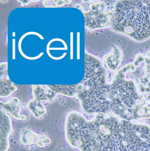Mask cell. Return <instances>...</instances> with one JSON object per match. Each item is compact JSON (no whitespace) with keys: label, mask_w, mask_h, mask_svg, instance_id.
Listing matches in <instances>:
<instances>
[{"label":"cell","mask_w":150,"mask_h":151,"mask_svg":"<svg viewBox=\"0 0 150 151\" xmlns=\"http://www.w3.org/2000/svg\"><path fill=\"white\" fill-rule=\"evenodd\" d=\"M113 28L137 41L150 37V15L144 1H121L115 6Z\"/></svg>","instance_id":"1"},{"label":"cell","mask_w":150,"mask_h":151,"mask_svg":"<svg viewBox=\"0 0 150 151\" xmlns=\"http://www.w3.org/2000/svg\"><path fill=\"white\" fill-rule=\"evenodd\" d=\"M83 109L89 113L105 112L118 102L119 98L113 86L107 85L85 89L77 94Z\"/></svg>","instance_id":"2"},{"label":"cell","mask_w":150,"mask_h":151,"mask_svg":"<svg viewBox=\"0 0 150 151\" xmlns=\"http://www.w3.org/2000/svg\"><path fill=\"white\" fill-rule=\"evenodd\" d=\"M80 83L83 85V90L106 85L105 72L100 61L86 52L85 53L84 77Z\"/></svg>","instance_id":"3"},{"label":"cell","mask_w":150,"mask_h":151,"mask_svg":"<svg viewBox=\"0 0 150 151\" xmlns=\"http://www.w3.org/2000/svg\"><path fill=\"white\" fill-rule=\"evenodd\" d=\"M84 15L85 27L91 30L109 27L113 24L115 16L112 11L104 13L93 10L84 13Z\"/></svg>","instance_id":"4"},{"label":"cell","mask_w":150,"mask_h":151,"mask_svg":"<svg viewBox=\"0 0 150 151\" xmlns=\"http://www.w3.org/2000/svg\"><path fill=\"white\" fill-rule=\"evenodd\" d=\"M113 86L121 100L127 106L132 107L137 97L133 82L121 79L116 81Z\"/></svg>","instance_id":"5"},{"label":"cell","mask_w":150,"mask_h":151,"mask_svg":"<svg viewBox=\"0 0 150 151\" xmlns=\"http://www.w3.org/2000/svg\"><path fill=\"white\" fill-rule=\"evenodd\" d=\"M0 151H8L10 148L9 138L13 131L10 116L0 108Z\"/></svg>","instance_id":"6"},{"label":"cell","mask_w":150,"mask_h":151,"mask_svg":"<svg viewBox=\"0 0 150 151\" xmlns=\"http://www.w3.org/2000/svg\"><path fill=\"white\" fill-rule=\"evenodd\" d=\"M0 97L7 98L18 90L10 80L8 75V63H2L0 65Z\"/></svg>","instance_id":"7"},{"label":"cell","mask_w":150,"mask_h":151,"mask_svg":"<svg viewBox=\"0 0 150 151\" xmlns=\"http://www.w3.org/2000/svg\"><path fill=\"white\" fill-rule=\"evenodd\" d=\"M0 108L15 119L24 121L27 119V116L20 114L22 111V105L18 97H13L6 102L1 101Z\"/></svg>","instance_id":"8"},{"label":"cell","mask_w":150,"mask_h":151,"mask_svg":"<svg viewBox=\"0 0 150 151\" xmlns=\"http://www.w3.org/2000/svg\"><path fill=\"white\" fill-rule=\"evenodd\" d=\"M32 94L34 99L38 101L49 102L52 101L57 96V94L50 88L41 85L32 86Z\"/></svg>","instance_id":"9"},{"label":"cell","mask_w":150,"mask_h":151,"mask_svg":"<svg viewBox=\"0 0 150 151\" xmlns=\"http://www.w3.org/2000/svg\"><path fill=\"white\" fill-rule=\"evenodd\" d=\"M47 87L54 91L57 94L68 97H72L75 96L78 93V84L66 85H46Z\"/></svg>","instance_id":"10"},{"label":"cell","mask_w":150,"mask_h":151,"mask_svg":"<svg viewBox=\"0 0 150 151\" xmlns=\"http://www.w3.org/2000/svg\"><path fill=\"white\" fill-rule=\"evenodd\" d=\"M27 108L35 119L41 118L47 114V109L42 102L34 99L29 101Z\"/></svg>","instance_id":"11"},{"label":"cell","mask_w":150,"mask_h":151,"mask_svg":"<svg viewBox=\"0 0 150 151\" xmlns=\"http://www.w3.org/2000/svg\"><path fill=\"white\" fill-rule=\"evenodd\" d=\"M20 140L21 143L25 145L36 144L39 146L41 142V137L35 132L27 129L22 132Z\"/></svg>","instance_id":"12"},{"label":"cell","mask_w":150,"mask_h":151,"mask_svg":"<svg viewBox=\"0 0 150 151\" xmlns=\"http://www.w3.org/2000/svg\"><path fill=\"white\" fill-rule=\"evenodd\" d=\"M122 56L118 49H114L109 53L105 59L107 66L111 70L116 71L120 65L122 60Z\"/></svg>","instance_id":"13"},{"label":"cell","mask_w":150,"mask_h":151,"mask_svg":"<svg viewBox=\"0 0 150 151\" xmlns=\"http://www.w3.org/2000/svg\"><path fill=\"white\" fill-rule=\"evenodd\" d=\"M144 2L146 4L147 6H148L149 9V13L150 15V1H144Z\"/></svg>","instance_id":"14"}]
</instances>
